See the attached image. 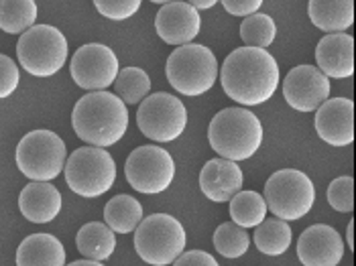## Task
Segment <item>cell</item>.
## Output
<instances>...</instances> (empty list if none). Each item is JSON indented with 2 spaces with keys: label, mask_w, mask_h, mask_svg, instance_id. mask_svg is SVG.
<instances>
[{
  "label": "cell",
  "mask_w": 356,
  "mask_h": 266,
  "mask_svg": "<svg viewBox=\"0 0 356 266\" xmlns=\"http://www.w3.org/2000/svg\"><path fill=\"white\" fill-rule=\"evenodd\" d=\"M220 81L224 94L243 106H259L273 98L279 85V65L261 47L234 49L222 63Z\"/></svg>",
  "instance_id": "obj_1"
},
{
  "label": "cell",
  "mask_w": 356,
  "mask_h": 266,
  "mask_svg": "<svg viewBox=\"0 0 356 266\" xmlns=\"http://www.w3.org/2000/svg\"><path fill=\"white\" fill-rule=\"evenodd\" d=\"M78 138L92 147H114L129 128L127 104L106 90L90 92L78 100L72 112Z\"/></svg>",
  "instance_id": "obj_2"
},
{
  "label": "cell",
  "mask_w": 356,
  "mask_h": 266,
  "mask_svg": "<svg viewBox=\"0 0 356 266\" xmlns=\"http://www.w3.org/2000/svg\"><path fill=\"white\" fill-rule=\"evenodd\" d=\"M208 142L224 159L247 160L263 144V124L247 108H224L208 126Z\"/></svg>",
  "instance_id": "obj_3"
},
{
  "label": "cell",
  "mask_w": 356,
  "mask_h": 266,
  "mask_svg": "<svg viewBox=\"0 0 356 266\" xmlns=\"http://www.w3.org/2000/svg\"><path fill=\"white\" fill-rule=\"evenodd\" d=\"M167 81L181 96H202L212 90L218 78V61L212 49L197 43L179 45L165 65Z\"/></svg>",
  "instance_id": "obj_4"
},
{
  "label": "cell",
  "mask_w": 356,
  "mask_h": 266,
  "mask_svg": "<svg viewBox=\"0 0 356 266\" xmlns=\"http://www.w3.org/2000/svg\"><path fill=\"white\" fill-rule=\"evenodd\" d=\"M67 39L51 25H33L17 45L19 63L35 78H51L67 61Z\"/></svg>",
  "instance_id": "obj_5"
},
{
  "label": "cell",
  "mask_w": 356,
  "mask_h": 266,
  "mask_svg": "<svg viewBox=\"0 0 356 266\" xmlns=\"http://www.w3.org/2000/svg\"><path fill=\"white\" fill-rule=\"evenodd\" d=\"M135 248L147 265H173L186 248V230L173 215H147L135 230Z\"/></svg>",
  "instance_id": "obj_6"
},
{
  "label": "cell",
  "mask_w": 356,
  "mask_h": 266,
  "mask_svg": "<svg viewBox=\"0 0 356 266\" xmlns=\"http://www.w3.org/2000/svg\"><path fill=\"white\" fill-rule=\"evenodd\" d=\"M65 183L82 197H100L116 181V163L102 147H82L65 160Z\"/></svg>",
  "instance_id": "obj_7"
},
{
  "label": "cell",
  "mask_w": 356,
  "mask_h": 266,
  "mask_svg": "<svg viewBox=\"0 0 356 266\" xmlns=\"http://www.w3.org/2000/svg\"><path fill=\"white\" fill-rule=\"evenodd\" d=\"M316 201V187L312 179L298 169H281L273 173L265 185L267 210L285 222H296L307 215Z\"/></svg>",
  "instance_id": "obj_8"
},
{
  "label": "cell",
  "mask_w": 356,
  "mask_h": 266,
  "mask_svg": "<svg viewBox=\"0 0 356 266\" xmlns=\"http://www.w3.org/2000/svg\"><path fill=\"white\" fill-rule=\"evenodd\" d=\"M67 147L51 131H33L25 134L17 147L15 160L19 171L31 181H51L65 167Z\"/></svg>",
  "instance_id": "obj_9"
},
{
  "label": "cell",
  "mask_w": 356,
  "mask_h": 266,
  "mask_svg": "<svg viewBox=\"0 0 356 266\" xmlns=\"http://www.w3.org/2000/svg\"><path fill=\"white\" fill-rule=\"evenodd\" d=\"M138 131L155 142H171L179 138L188 126V110L171 94L147 96L137 112Z\"/></svg>",
  "instance_id": "obj_10"
},
{
  "label": "cell",
  "mask_w": 356,
  "mask_h": 266,
  "mask_svg": "<svg viewBox=\"0 0 356 266\" xmlns=\"http://www.w3.org/2000/svg\"><path fill=\"white\" fill-rule=\"evenodd\" d=\"M124 175L135 191L157 195L171 185L175 177V163L163 147L145 144L129 155L124 163Z\"/></svg>",
  "instance_id": "obj_11"
},
{
  "label": "cell",
  "mask_w": 356,
  "mask_h": 266,
  "mask_svg": "<svg viewBox=\"0 0 356 266\" xmlns=\"http://www.w3.org/2000/svg\"><path fill=\"white\" fill-rule=\"evenodd\" d=\"M120 72L118 57L102 43L82 45L72 57V78L88 92L110 88Z\"/></svg>",
  "instance_id": "obj_12"
},
{
  "label": "cell",
  "mask_w": 356,
  "mask_h": 266,
  "mask_svg": "<svg viewBox=\"0 0 356 266\" xmlns=\"http://www.w3.org/2000/svg\"><path fill=\"white\" fill-rule=\"evenodd\" d=\"M285 102L298 112H314L330 96V80L316 65H298L283 81Z\"/></svg>",
  "instance_id": "obj_13"
},
{
  "label": "cell",
  "mask_w": 356,
  "mask_h": 266,
  "mask_svg": "<svg viewBox=\"0 0 356 266\" xmlns=\"http://www.w3.org/2000/svg\"><path fill=\"white\" fill-rule=\"evenodd\" d=\"M316 133L330 147H348L355 142V102L332 98L318 106Z\"/></svg>",
  "instance_id": "obj_14"
},
{
  "label": "cell",
  "mask_w": 356,
  "mask_h": 266,
  "mask_svg": "<svg viewBox=\"0 0 356 266\" xmlns=\"http://www.w3.org/2000/svg\"><path fill=\"white\" fill-rule=\"evenodd\" d=\"M298 258L305 266H336L344 258V240L326 224L307 228L298 240Z\"/></svg>",
  "instance_id": "obj_15"
},
{
  "label": "cell",
  "mask_w": 356,
  "mask_h": 266,
  "mask_svg": "<svg viewBox=\"0 0 356 266\" xmlns=\"http://www.w3.org/2000/svg\"><path fill=\"white\" fill-rule=\"evenodd\" d=\"M155 28L157 35L163 39L167 45H186L192 43L200 35L202 28V17L197 8H193L190 2H167L155 17Z\"/></svg>",
  "instance_id": "obj_16"
},
{
  "label": "cell",
  "mask_w": 356,
  "mask_h": 266,
  "mask_svg": "<svg viewBox=\"0 0 356 266\" xmlns=\"http://www.w3.org/2000/svg\"><path fill=\"white\" fill-rule=\"evenodd\" d=\"M243 171L236 165V160L230 159H212L202 167L200 173V189L202 193L216 201V203H226L232 199L243 189Z\"/></svg>",
  "instance_id": "obj_17"
},
{
  "label": "cell",
  "mask_w": 356,
  "mask_h": 266,
  "mask_svg": "<svg viewBox=\"0 0 356 266\" xmlns=\"http://www.w3.org/2000/svg\"><path fill=\"white\" fill-rule=\"evenodd\" d=\"M318 69L336 80L355 74V39L346 33H330L316 47Z\"/></svg>",
  "instance_id": "obj_18"
},
{
  "label": "cell",
  "mask_w": 356,
  "mask_h": 266,
  "mask_svg": "<svg viewBox=\"0 0 356 266\" xmlns=\"http://www.w3.org/2000/svg\"><path fill=\"white\" fill-rule=\"evenodd\" d=\"M61 193L51 181H31L19 195V210L33 224H49L61 212Z\"/></svg>",
  "instance_id": "obj_19"
},
{
  "label": "cell",
  "mask_w": 356,
  "mask_h": 266,
  "mask_svg": "<svg viewBox=\"0 0 356 266\" xmlns=\"http://www.w3.org/2000/svg\"><path fill=\"white\" fill-rule=\"evenodd\" d=\"M17 266H63L65 248L51 234H33L17 250Z\"/></svg>",
  "instance_id": "obj_20"
},
{
  "label": "cell",
  "mask_w": 356,
  "mask_h": 266,
  "mask_svg": "<svg viewBox=\"0 0 356 266\" xmlns=\"http://www.w3.org/2000/svg\"><path fill=\"white\" fill-rule=\"evenodd\" d=\"M307 15L324 33H344L355 23V0H309Z\"/></svg>",
  "instance_id": "obj_21"
},
{
  "label": "cell",
  "mask_w": 356,
  "mask_h": 266,
  "mask_svg": "<svg viewBox=\"0 0 356 266\" xmlns=\"http://www.w3.org/2000/svg\"><path fill=\"white\" fill-rule=\"evenodd\" d=\"M76 246L80 254L94 260H108L116 248V236L108 224L90 222L80 228L76 236Z\"/></svg>",
  "instance_id": "obj_22"
},
{
  "label": "cell",
  "mask_w": 356,
  "mask_h": 266,
  "mask_svg": "<svg viewBox=\"0 0 356 266\" xmlns=\"http://www.w3.org/2000/svg\"><path fill=\"white\" fill-rule=\"evenodd\" d=\"M104 219L114 234H131L143 219V206L133 195H114L104 208Z\"/></svg>",
  "instance_id": "obj_23"
},
{
  "label": "cell",
  "mask_w": 356,
  "mask_h": 266,
  "mask_svg": "<svg viewBox=\"0 0 356 266\" xmlns=\"http://www.w3.org/2000/svg\"><path fill=\"white\" fill-rule=\"evenodd\" d=\"M291 240H293V232H291L289 224L281 217L263 219L254 230V244H257L259 252H263L267 256L285 254L291 246Z\"/></svg>",
  "instance_id": "obj_24"
},
{
  "label": "cell",
  "mask_w": 356,
  "mask_h": 266,
  "mask_svg": "<svg viewBox=\"0 0 356 266\" xmlns=\"http://www.w3.org/2000/svg\"><path fill=\"white\" fill-rule=\"evenodd\" d=\"M37 21L35 0H0V31L23 35Z\"/></svg>",
  "instance_id": "obj_25"
},
{
  "label": "cell",
  "mask_w": 356,
  "mask_h": 266,
  "mask_svg": "<svg viewBox=\"0 0 356 266\" xmlns=\"http://www.w3.org/2000/svg\"><path fill=\"white\" fill-rule=\"evenodd\" d=\"M267 203L265 197L257 191H238L230 199V215L232 222L247 228H257L267 217Z\"/></svg>",
  "instance_id": "obj_26"
},
{
  "label": "cell",
  "mask_w": 356,
  "mask_h": 266,
  "mask_svg": "<svg viewBox=\"0 0 356 266\" xmlns=\"http://www.w3.org/2000/svg\"><path fill=\"white\" fill-rule=\"evenodd\" d=\"M114 90H116V96L127 106H135L149 96L151 78L140 67H124L118 72V76L114 80Z\"/></svg>",
  "instance_id": "obj_27"
},
{
  "label": "cell",
  "mask_w": 356,
  "mask_h": 266,
  "mask_svg": "<svg viewBox=\"0 0 356 266\" xmlns=\"http://www.w3.org/2000/svg\"><path fill=\"white\" fill-rule=\"evenodd\" d=\"M250 246L247 230L234 222H226L214 232V248L224 258H241L245 256Z\"/></svg>",
  "instance_id": "obj_28"
},
{
  "label": "cell",
  "mask_w": 356,
  "mask_h": 266,
  "mask_svg": "<svg viewBox=\"0 0 356 266\" xmlns=\"http://www.w3.org/2000/svg\"><path fill=\"white\" fill-rule=\"evenodd\" d=\"M277 37V25L273 17L263 15V13H252L245 17L241 25V39L245 41L247 47H261L267 49Z\"/></svg>",
  "instance_id": "obj_29"
},
{
  "label": "cell",
  "mask_w": 356,
  "mask_h": 266,
  "mask_svg": "<svg viewBox=\"0 0 356 266\" xmlns=\"http://www.w3.org/2000/svg\"><path fill=\"white\" fill-rule=\"evenodd\" d=\"M328 203L336 212H353L355 210V179L348 175L334 179L328 187Z\"/></svg>",
  "instance_id": "obj_30"
},
{
  "label": "cell",
  "mask_w": 356,
  "mask_h": 266,
  "mask_svg": "<svg viewBox=\"0 0 356 266\" xmlns=\"http://www.w3.org/2000/svg\"><path fill=\"white\" fill-rule=\"evenodd\" d=\"M143 0H94L96 10L110 21H127L137 15Z\"/></svg>",
  "instance_id": "obj_31"
},
{
  "label": "cell",
  "mask_w": 356,
  "mask_h": 266,
  "mask_svg": "<svg viewBox=\"0 0 356 266\" xmlns=\"http://www.w3.org/2000/svg\"><path fill=\"white\" fill-rule=\"evenodd\" d=\"M21 81V74L17 63L8 55L0 53V100L8 98Z\"/></svg>",
  "instance_id": "obj_32"
},
{
  "label": "cell",
  "mask_w": 356,
  "mask_h": 266,
  "mask_svg": "<svg viewBox=\"0 0 356 266\" xmlns=\"http://www.w3.org/2000/svg\"><path fill=\"white\" fill-rule=\"evenodd\" d=\"M175 266H218V260L204 252V250H190V252H181L175 260Z\"/></svg>",
  "instance_id": "obj_33"
},
{
  "label": "cell",
  "mask_w": 356,
  "mask_h": 266,
  "mask_svg": "<svg viewBox=\"0 0 356 266\" xmlns=\"http://www.w3.org/2000/svg\"><path fill=\"white\" fill-rule=\"evenodd\" d=\"M220 2H222V6L226 8L228 15H232V17H248V15L257 13L265 0H220Z\"/></svg>",
  "instance_id": "obj_34"
},
{
  "label": "cell",
  "mask_w": 356,
  "mask_h": 266,
  "mask_svg": "<svg viewBox=\"0 0 356 266\" xmlns=\"http://www.w3.org/2000/svg\"><path fill=\"white\" fill-rule=\"evenodd\" d=\"M188 2L192 4L193 8H197V10H208V8H212L220 0H188Z\"/></svg>",
  "instance_id": "obj_35"
},
{
  "label": "cell",
  "mask_w": 356,
  "mask_h": 266,
  "mask_svg": "<svg viewBox=\"0 0 356 266\" xmlns=\"http://www.w3.org/2000/svg\"><path fill=\"white\" fill-rule=\"evenodd\" d=\"M346 244L350 250H355V222H348V230H346Z\"/></svg>",
  "instance_id": "obj_36"
},
{
  "label": "cell",
  "mask_w": 356,
  "mask_h": 266,
  "mask_svg": "<svg viewBox=\"0 0 356 266\" xmlns=\"http://www.w3.org/2000/svg\"><path fill=\"white\" fill-rule=\"evenodd\" d=\"M72 266H102V260H94V258H86V260H74Z\"/></svg>",
  "instance_id": "obj_37"
},
{
  "label": "cell",
  "mask_w": 356,
  "mask_h": 266,
  "mask_svg": "<svg viewBox=\"0 0 356 266\" xmlns=\"http://www.w3.org/2000/svg\"><path fill=\"white\" fill-rule=\"evenodd\" d=\"M151 2H155V4H167V2H173V0H151Z\"/></svg>",
  "instance_id": "obj_38"
}]
</instances>
